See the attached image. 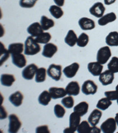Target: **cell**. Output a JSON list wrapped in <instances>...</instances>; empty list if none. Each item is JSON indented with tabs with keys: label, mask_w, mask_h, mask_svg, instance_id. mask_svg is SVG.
I'll list each match as a JSON object with an SVG mask.
<instances>
[{
	"label": "cell",
	"mask_w": 118,
	"mask_h": 133,
	"mask_svg": "<svg viewBox=\"0 0 118 133\" xmlns=\"http://www.w3.org/2000/svg\"><path fill=\"white\" fill-rule=\"evenodd\" d=\"M106 43L109 46H118V32L109 33L106 37Z\"/></svg>",
	"instance_id": "26"
},
{
	"label": "cell",
	"mask_w": 118,
	"mask_h": 133,
	"mask_svg": "<svg viewBox=\"0 0 118 133\" xmlns=\"http://www.w3.org/2000/svg\"><path fill=\"white\" fill-rule=\"evenodd\" d=\"M37 1L38 0H20L19 4L22 8H31L36 5Z\"/></svg>",
	"instance_id": "38"
},
{
	"label": "cell",
	"mask_w": 118,
	"mask_h": 133,
	"mask_svg": "<svg viewBox=\"0 0 118 133\" xmlns=\"http://www.w3.org/2000/svg\"><path fill=\"white\" fill-rule=\"evenodd\" d=\"M103 69V65L96 62H90L87 65V69L89 72L94 76H98L102 74Z\"/></svg>",
	"instance_id": "13"
},
{
	"label": "cell",
	"mask_w": 118,
	"mask_h": 133,
	"mask_svg": "<svg viewBox=\"0 0 118 133\" xmlns=\"http://www.w3.org/2000/svg\"><path fill=\"white\" fill-rule=\"evenodd\" d=\"M115 121L116 122V124H117V125L118 126V113H117L116 114V116H115Z\"/></svg>",
	"instance_id": "47"
},
{
	"label": "cell",
	"mask_w": 118,
	"mask_h": 133,
	"mask_svg": "<svg viewBox=\"0 0 118 133\" xmlns=\"http://www.w3.org/2000/svg\"><path fill=\"white\" fill-rule=\"evenodd\" d=\"M41 51V47L33 36H29L25 41L24 54L27 56H33L38 54Z\"/></svg>",
	"instance_id": "1"
},
{
	"label": "cell",
	"mask_w": 118,
	"mask_h": 133,
	"mask_svg": "<svg viewBox=\"0 0 118 133\" xmlns=\"http://www.w3.org/2000/svg\"><path fill=\"white\" fill-rule=\"evenodd\" d=\"M80 116L75 112L71 114L69 117V127L73 131H76L78 126L80 123Z\"/></svg>",
	"instance_id": "20"
},
{
	"label": "cell",
	"mask_w": 118,
	"mask_h": 133,
	"mask_svg": "<svg viewBox=\"0 0 118 133\" xmlns=\"http://www.w3.org/2000/svg\"><path fill=\"white\" fill-rule=\"evenodd\" d=\"M1 44H2V46L1 45V49L2 50H3V52H2V51H1V53H3V59L1 60V65H2V63H3L4 62H5L6 60L8 59V57H9V51L8 50H7L6 49H5L4 46V44L1 43Z\"/></svg>",
	"instance_id": "40"
},
{
	"label": "cell",
	"mask_w": 118,
	"mask_h": 133,
	"mask_svg": "<svg viewBox=\"0 0 118 133\" xmlns=\"http://www.w3.org/2000/svg\"><path fill=\"white\" fill-rule=\"evenodd\" d=\"M24 49V46L22 43H14L10 44L8 46V51L10 54H20L22 53Z\"/></svg>",
	"instance_id": "25"
},
{
	"label": "cell",
	"mask_w": 118,
	"mask_h": 133,
	"mask_svg": "<svg viewBox=\"0 0 118 133\" xmlns=\"http://www.w3.org/2000/svg\"><path fill=\"white\" fill-rule=\"evenodd\" d=\"M102 116V111L99 109H95L92 111L88 118V122L92 126H96Z\"/></svg>",
	"instance_id": "19"
},
{
	"label": "cell",
	"mask_w": 118,
	"mask_h": 133,
	"mask_svg": "<svg viewBox=\"0 0 118 133\" xmlns=\"http://www.w3.org/2000/svg\"><path fill=\"white\" fill-rule=\"evenodd\" d=\"M79 25L83 30H91L95 28V23L91 18L82 17L79 20Z\"/></svg>",
	"instance_id": "14"
},
{
	"label": "cell",
	"mask_w": 118,
	"mask_h": 133,
	"mask_svg": "<svg viewBox=\"0 0 118 133\" xmlns=\"http://www.w3.org/2000/svg\"><path fill=\"white\" fill-rule=\"evenodd\" d=\"M74 112L78 114L80 117L86 114L89 109V104L85 101L81 102L74 107Z\"/></svg>",
	"instance_id": "22"
},
{
	"label": "cell",
	"mask_w": 118,
	"mask_h": 133,
	"mask_svg": "<svg viewBox=\"0 0 118 133\" xmlns=\"http://www.w3.org/2000/svg\"><path fill=\"white\" fill-rule=\"evenodd\" d=\"M98 87L93 81L87 80L81 86V92L86 95H94L97 92Z\"/></svg>",
	"instance_id": "6"
},
{
	"label": "cell",
	"mask_w": 118,
	"mask_h": 133,
	"mask_svg": "<svg viewBox=\"0 0 118 133\" xmlns=\"http://www.w3.org/2000/svg\"><path fill=\"white\" fill-rule=\"evenodd\" d=\"M51 96L50 92L48 91H44L40 94L38 98V101L39 104L43 106L48 105L49 103L51 101Z\"/></svg>",
	"instance_id": "27"
},
{
	"label": "cell",
	"mask_w": 118,
	"mask_h": 133,
	"mask_svg": "<svg viewBox=\"0 0 118 133\" xmlns=\"http://www.w3.org/2000/svg\"><path fill=\"white\" fill-rule=\"evenodd\" d=\"M48 91L50 92L52 99H57L59 98H63L67 95L66 89L63 88L51 87L49 88Z\"/></svg>",
	"instance_id": "16"
},
{
	"label": "cell",
	"mask_w": 118,
	"mask_h": 133,
	"mask_svg": "<svg viewBox=\"0 0 118 133\" xmlns=\"http://www.w3.org/2000/svg\"></svg>",
	"instance_id": "50"
},
{
	"label": "cell",
	"mask_w": 118,
	"mask_h": 133,
	"mask_svg": "<svg viewBox=\"0 0 118 133\" xmlns=\"http://www.w3.org/2000/svg\"><path fill=\"white\" fill-rule=\"evenodd\" d=\"M36 132L37 133L39 132H50L48 130V127L47 125H41L37 127L36 130Z\"/></svg>",
	"instance_id": "41"
},
{
	"label": "cell",
	"mask_w": 118,
	"mask_h": 133,
	"mask_svg": "<svg viewBox=\"0 0 118 133\" xmlns=\"http://www.w3.org/2000/svg\"><path fill=\"white\" fill-rule=\"evenodd\" d=\"M117 17L115 12H111L106 15H104L101 18L98 20V24L100 26H104L108 24L109 23H112L116 20Z\"/></svg>",
	"instance_id": "21"
},
{
	"label": "cell",
	"mask_w": 118,
	"mask_h": 133,
	"mask_svg": "<svg viewBox=\"0 0 118 133\" xmlns=\"http://www.w3.org/2000/svg\"><path fill=\"white\" fill-rule=\"evenodd\" d=\"M47 70L46 68H40L38 69L36 74L35 81L37 83H41L44 82L46 79Z\"/></svg>",
	"instance_id": "32"
},
{
	"label": "cell",
	"mask_w": 118,
	"mask_h": 133,
	"mask_svg": "<svg viewBox=\"0 0 118 133\" xmlns=\"http://www.w3.org/2000/svg\"><path fill=\"white\" fill-rule=\"evenodd\" d=\"M65 89L68 95L77 96L80 94V88L77 81H72L68 83Z\"/></svg>",
	"instance_id": "12"
},
{
	"label": "cell",
	"mask_w": 118,
	"mask_h": 133,
	"mask_svg": "<svg viewBox=\"0 0 118 133\" xmlns=\"http://www.w3.org/2000/svg\"><path fill=\"white\" fill-rule=\"evenodd\" d=\"M117 124L115 119L109 118L100 125V129L103 133H113L116 130Z\"/></svg>",
	"instance_id": "5"
},
{
	"label": "cell",
	"mask_w": 118,
	"mask_h": 133,
	"mask_svg": "<svg viewBox=\"0 0 118 133\" xmlns=\"http://www.w3.org/2000/svg\"><path fill=\"white\" fill-rule=\"evenodd\" d=\"M11 58L12 63L18 68H23L26 66L27 59L22 53L11 55Z\"/></svg>",
	"instance_id": "15"
},
{
	"label": "cell",
	"mask_w": 118,
	"mask_h": 133,
	"mask_svg": "<svg viewBox=\"0 0 118 133\" xmlns=\"http://www.w3.org/2000/svg\"><path fill=\"white\" fill-rule=\"evenodd\" d=\"M7 117V112L3 107H1V119H4Z\"/></svg>",
	"instance_id": "42"
},
{
	"label": "cell",
	"mask_w": 118,
	"mask_h": 133,
	"mask_svg": "<svg viewBox=\"0 0 118 133\" xmlns=\"http://www.w3.org/2000/svg\"><path fill=\"white\" fill-rule=\"evenodd\" d=\"M116 0H104V3L105 5H109L115 3Z\"/></svg>",
	"instance_id": "45"
},
{
	"label": "cell",
	"mask_w": 118,
	"mask_h": 133,
	"mask_svg": "<svg viewBox=\"0 0 118 133\" xmlns=\"http://www.w3.org/2000/svg\"><path fill=\"white\" fill-rule=\"evenodd\" d=\"M105 10H106V8L103 4L100 2H97L91 7L89 9V12L93 16L100 18L103 16Z\"/></svg>",
	"instance_id": "8"
},
{
	"label": "cell",
	"mask_w": 118,
	"mask_h": 133,
	"mask_svg": "<svg viewBox=\"0 0 118 133\" xmlns=\"http://www.w3.org/2000/svg\"><path fill=\"white\" fill-rule=\"evenodd\" d=\"M114 73H113L108 69L105 70L103 72H102L99 75V80L100 82L103 85L106 86L112 84L113 83V80H114Z\"/></svg>",
	"instance_id": "9"
},
{
	"label": "cell",
	"mask_w": 118,
	"mask_h": 133,
	"mask_svg": "<svg viewBox=\"0 0 118 133\" xmlns=\"http://www.w3.org/2000/svg\"><path fill=\"white\" fill-rule=\"evenodd\" d=\"M112 104V101L109 99L108 98L105 97L102 98V99L99 101L97 103V105H96V107H97V108L100 109V110L105 111L108 109L109 107L111 106Z\"/></svg>",
	"instance_id": "31"
},
{
	"label": "cell",
	"mask_w": 118,
	"mask_h": 133,
	"mask_svg": "<svg viewBox=\"0 0 118 133\" xmlns=\"http://www.w3.org/2000/svg\"><path fill=\"white\" fill-rule=\"evenodd\" d=\"M78 37H77L76 34L73 30H70L68 31L67 36L64 38V42L66 44L70 47H73L75 44H77L78 42Z\"/></svg>",
	"instance_id": "23"
},
{
	"label": "cell",
	"mask_w": 118,
	"mask_h": 133,
	"mask_svg": "<svg viewBox=\"0 0 118 133\" xmlns=\"http://www.w3.org/2000/svg\"><path fill=\"white\" fill-rule=\"evenodd\" d=\"M24 99L23 94L20 91H16L10 96L9 101L14 106L18 107L23 104Z\"/></svg>",
	"instance_id": "18"
},
{
	"label": "cell",
	"mask_w": 118,
	"mask_h": 133,
	"mask_svg": "<svg viewBox=\"0 0 118 133\" xmlns=\"http://www.w3.org/2000/svg\"><path fill=\"white\" fill-rule=\"evenodd\" d=\"M111 56L112 52L109 47L104 46L98 50L96 56V60L99 63L104 65L109 61Z\"/></svg>",
	"instance_id": "2"
},
{
	"label": "cell",
	"mask_w": 118,
	"mask_h": 133,
	"mask_svg": "<svg viewBox=\"0 0 118 133\" xmlns=\"http://www.w3.org/2000/svg\"><path fill=\"white\" fill-rule=\"evenodd\" d=\"M54 113L58 118H63L66 114V109L60 104H56L54 107Z\"/></svg>",
	"instance_id": "37"
},
{
	"label": "cell",
	"mask_w": 118,
	"mask_h": 133,
	"mask_svg": "<svg viewBox=\"0 0 118 133\" xmlns=\"http://www.w3.org/2000/svg\"><path fill=\"white\" fill-rule=\"evenodd\" d=\"M58 48L56 45L52 43H48L45 44L43 47L42 55L47 58H51L55 54Z\"/></svg>",
	"instance_id": "11"
},
{
	"label": "cell",
	"mask_w": 118,
	"mask_h": 133,
	"mask_svg": "<svg viewBox=\"0 0 118 133\" xmlns=\"http://www.w3.org/2000/svg\"><path fill=\"white\" fill-rule=\"evenodd\" d=\"M105 95L110 101H115L118 99V94L116 91H110L105 92Z\"/></svg>",
	"instance_id": "39"
},
{
	"label": "cell",
	"mask_w": 118,
	"mask_h": 133,
	"mask_svg": "<svg viewBox=\"0 0 118 133\" xmlns=\"http://www.w3.org/2000/svg\"><path fill=\"white\" fill-rule=\"evenodd\" d=\"M38 70V66L34 63L27 66L22 71V76L25 80L30 81L34 78Z\"/></svg>",
	"instance_id": "7"
},
{
	"label": "cell",
	"mask_w": 118,
	"mask_h": 133,
	"mask_svg": "<svg viewBox=\"0 0 118 133\" xmlns=\"http://www.w3.org/2000/svg\"><path fill=\"white\" fill-rule=\"evenodd\" d=\"M77 131L79 133H88L92 132V127L87 121H83L78 126Z\"/></svg>",
	"instance_id": "33"
},
{
	"label": "cell",
	"mask_w": 118,
	"mask_h": 133,
	"mask_svg": "<svg viewBox=\"0 0 118 133\" xmlns=\"http://www.w3.org/2000/svg\"><path fill=\"white\" fill-rule=\"evenodd\" d=\"M15 81H16V78L13 75L6 74L1 75V83L4 87H11Z\"/></svg>",
	"instance_id": "24"
},
{
	"label": "cell",
	"mask_w": 118,
	"mask_h": 133,
	"mask_svg": "<svg viewBox=\"0 0 118 133\" xmlns=\"http://www.w3.org/2000/svg\"><path fill=\"white\" fill-rule=\"evenodd\" d=\"M51 16L56 19H59L63 16L64 12L60 7L58 5H51L49 8Z\"/></svg>",
	"instance_id": "29"
},
{
	"label": "cell",
	"mask_w": 118,
	"mask_h": 133,
	"mask_svg": "<svg viewBox=\"0 0 118 133\" xmlns=\"http://www.w3.org/2000/svg\"><path fill=\"white\" fill-rule=\"evenodd\" d=\"M53 1L57 5L59 6V7H62L64 5L65 0H53Z\"/></svg>",
	"instance_id": "43"
},
{
	"label": "cell",
	"mask_w": 118,
	"mask_h": 133,
	"mask_svg": "<svg viewBox=\"0 0 118 133\" xmlns=\"http://www.w3.org/2000/svg\"><path fill=\"white\" fill-rule=\"evenodd\" d=\"M117 104H118V99H117Z\"/></svg>",
	"instance_id": "49"
},
{
	"label": "cell",
	"mask_w": 118,
	"mask_h": 133,
	"mask_svg": "<svg viewBox=\"0 0 118 133\" xmlns=\"http://www.w3.org/2000/svg\"><path fill=\"white\" fill-rule=\"evenodd\" d=\"M108 68L109 70L113 73L118 72V57L114 56L111 59L108 64Z\"/></svg>",
	"instance_id": "35"
},
{
	"label": "cell",
	"mask_w": 118,
	"mask_h": 133,
	"mask_svg": "<svg viewBox=\"0 0 118 133\" xmlns=\"http://www.w3.org/2000/svg\"><path fill=\"white\" fill-rule=\"evenodd\" d=\"M62 66L59 65L51 64L47 70V74L49 77L55 81H59L61 79L62 74Z\"/></svg>",
	"instance_id": "4"
},
{
	"label": "cell",
	"mask_w": 118,
	"mask_h": 133,
	"mask_svg": "<svg viewBox=\"0 0 118 133\" xmlns=\"http://www.w3.org/2000/svg\"><path fill=\"white\" fill-rule=\"evenodd\" d=\"M63 132H67H67H74L73 131L72 129H71L70 127L66 128V129L63 131Z\"/></svg>",
	"instance_id": "46"
},
{
	"label": "cell",
	"mask_w": 118,
	"mask_h": 133,
	"mask_svg": "<svg viewBox=\"0 0 118 133\" xmlns=\"http://www.w3.org/2000/svg\"><path fill=\"white\" fill-rule=\"evenodd\" d=\"M44 30L41 25V24L38 22L33 23L27 28L28 33L34 37H36L40 34L43 33Z\"/></svg>",
	"instance_id": "17"
},
{
	"label": "cell",
	"mask_w": 118,
	"mask_h": 133,
	"mask_svg": "<svg viewBox=\"0 0 118 133\" xmlns=\"http://www.w3.org/2000/svg\"><path fill=\"white\" fill-rule=\"evenodd\" d=\"M79 68H80V65L78 63L74 62V63L71 64L70 65L64 68L63 72L67 78H72L76 76Z\"/></svg>",
	"instance_id": "10"
},
{
	"label": "cell",
	"mask_w": 118,
	"mask_h": 133,
	"mask_svg": "<svg viewBox=\"0 0 118 133\" xmlns=\"http://www.w3.org/2000/svg\"><path fill=\"white\" fill-rule=\"evenodd\" d=\"M101 129L99 128L98 127H96V126H92V132L94 133H97V132H101Z\"/></svg>",
	"instance_id": "44"
},
{
	"label": "cell",
	"mask_w": 118,
	"mask_h": 133,
	"mask_svg": "<svg viewBox=\"0 0 118 133\" xmlns=\"http://www.w3.org/2000/svg\"><path fill=\"white\" fill-rule=\"evenodd\" d=\"M116 91H117V94H118V85L116 86Z\"/></svg>",
	"instance_id": "48"
},
{
	"label": "cell",
	"mask_w": 118,
	"mask_h": 133,
	"mask_svg": "<svg viewBox=\"0 0 118 133\" xmlns=\"http://www.w3.org/2000/svg\"><path fill=\"white\" fill-rule=\"evenodd\" d=\"M89 42V37L86 33H82L78 38L77 45L80 48H84L87 45Z\"/></svg>",
	"instance_id": "34"
},
{
	"label": "cell",
	"mask_w": 118,
	"mask_h": 133,
	"mask_svg": "<svg viewBox=\"0 0 118 133\" xmlns=\"http://www.w3.org/2000/svg\"><path fill=\"white\" fill-rule=\"evenodd\" d=\"M8 119H9L8 132L10 133H16L18 132L22 125V123L18 117L14 114H12L9 115Z\"/></svg>",
	"instance_id": "3"
},
{
	"label": "cell",
	"mask_w": 118,
	"mask_h": 133,
	"mask_svg": "<svg viewBox=\"0 0 118 133\" xmlns=\"http://www.w3.org/2000/svg\"><path fill=\"white\" fill-rule=\"evenodd\" d=\"M40 24L44 30H48L54 26L55 23L52 19L48 18L47 16H43L40 20Z\"/></svg>",
	"instance_id": "28"
},
{
	"label": "cell",
	"mask_w": 118,
	"mask_h": 133,
	"mask_svg": "<svg viewBox=\"0 0 118 133\" xmlns=\"http://www.w3.org/2000/svg\"><path fill=\"white\" fill-rule=\"evenodd\" d=\"M61 102L65 108L70 109L72 108L74 106V100L72 96H68L63 98Z\"/></svg>",
	"instance_id": "36"
},
{
	"label": "cell",
	"mask_w": 118,
	"mask_h": 133,
	"mask_svg": "<svg viewBox=\"0 0 118 133\" xmlns=\"http://www.w3.org/2000/svg\"><path fill=\"white\" fill-rule=\"evenodd\" d=\"M51 39V35L50 33L48 32H45L38 35L37 37H35V40L36 42L40 44H47L50 41Z\"/></svg>",
	"instance_id": "30"
}]
</instances>
